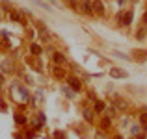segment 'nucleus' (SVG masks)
Here are the masks:
<instances>
[{"label":"nucleus","instance_id":"f257e3e1","mask_svg":"<svg viewBox=\"0 0 147 139\" xmlns=\"http://www.w3.org/2000/svg\"><path fill=\"white\" fill-rule=\"evenodd\" d=\"M112 106H114V110H119V111L129 110V102L125 98H121V96H112Z\"/></svg>","mask_w":147,"mask_h":139},{"label":"nucleus","instance_id":"f03ea898","mask_svg":"<svg viewBox=\"0 0 147 139\" xmlns=\"http://www.w3.org/2000/svg\"><path fill=\"white\" fill-rule=\"evenodd\" d=\"M132 57L134 61H138V63H144L147 61V48H138V50H132Z\"/></svg>","mask_w":147,"mask_h":139},{"label":"nucleus","instance_id":"7ed1b4c3","mask_svg":"<svg viewBox=\"0 0 147 139\" xmlns=\"http://www.w3.org/2000/svg\"><path fill=\"white\" fill-rule=\"evenodd\" d=\"M132 17H134L132 11H121V13H117V21L121 22L123 26H129L130 22H132Z\"/></svg>","mask_w":147,"mask_h":139},{"label":"nucleus","instance_id":"20e7f679","mask_svg":"<svg viewBox=\"0 0 147 139\" xmlns=\"http://www.w3.org/2000/svg\"><path fill=\"white\" fill-rule=\"evenodd\" d=\"M36 28H37V32H39V37H41V39H45V41H49V37H50V33H49V30H47V26H45V24H41V22H36Z\"/></svg>","mask_w":147,"mask_h":139},{"label":"nucleus","instance_id":"39448f33","mask_svg":"<svg viewBox=\"0 0 147 139\" xmlns=\"http://www.w3.org/2000/svg\"><path fill=\"white\" fill-rule=\"evenodd\" d=\"M67 84H69V87H71V89H75V91H80V89H82V84H80V80L75 78V76L67 78Z\"/></svg>","mask_w":147,"mask_h":139},{"label":"nucleus","instance_id":"423d86ee","mask_svg":"<svg viewBox=\"0 0 147 139\" xmlns=\"http://www.w3.org/2000/svg\"><path fill=\"white\" fill-rule=\"evenodd\" d=\"M110 76H112V78H129V72L123 71V69H112Z\"/></svg>","mask_w":147,"mask_h":139},{"label":"nucleus","instance_id":"0eeeda50","mask_svg":"<svg viewBox=\"0 0 147 139\" xmlns=\"http://www.w3.org/2000/svg\"><path fill=\"white\" fill-rule=\"evenodd\" d=\"M91 6H93V11L97 15H104V6H102V2H100V0H93V2H91Z\"/></svg>","mask_w":147,"mask_h":139},{"label":"nucleus","instance_id":"6e6552de","mask_svg":"<svg viewBox=\"0 0 147 139\" xmlns=\"http://www.w3.org/2000/svg\"><path fill=\"white\" fill-rule=\"evenodd\" d=\"M52 59H54V63H56V65H63L65 63V56L61 52H54L52 54Z\"/></svg>","mask_w":147,"mask_h":139},{"label":"nucleus","instance_id":"1a4fd4ad","mask_svg":"<svg viewBox=\"0 0 147 139\" xmlns=\"http://www.w3.org/2000/svg\"><path fill=\"white\" fill-rule=\"evenodd\" d=\"M9 19H11V21H17V22H21V24H24V22H26L24 19H22L21 15L17 13V11H11V13H9Z\"/></svg>","mask_w":147,"mask_h":139},{"label":"nucleus","instance_id":"9d476101","mask_svg":"<svg viewBox=\"0 0 147 139\" xmlns=\"http://www.w3.org/2000/svg\"><path fill=\"white\" fill-rule=\"evenodd\" d=\"M52 72H54V76H56V78H65V72H63V69H61L60 65H56Z\"/></svg>","mask_w":147,"mask_h":139},{"label":"nucleus","instance_id":"9b49d317","mask_svg":"<svg viewBox=\"0 0 147 139\" xmlns=\"http://www.w3.org/2000/svg\"><path fill=\"white\" fill-rule=\"evenodd\" d=\"M95 111H99V113H104V111H106V106H104V102H100V100H95Z\"/></svg>","mask_w":147,"mask_h":139},{"label":"nucleus","instance_id":"f8f14e48","mask_svg":"<svg viewBox=\"0 0 147 139\" xmlns=\"http://www.w3.org/2000/svg\"><path fill=\"white\" fill-rule=\"evenodd\" d=\"M30 52H32V54H34V56H39V54H41V46H39V45H36V43H34L32 46H30Z\"/></svg>","mask_w":147,"mask_h":139},{"label":"nucleus","instance_id":"ddd939ff","mask_svg":"<svg viewBox=\"0 0 147 139\" xmlns=\"http://www.w3.org/2000/svg\"><path fill=\"white\" fill-rule=\"evenodd\" d=\"M110 119H108V117H102V121H100V128H102V130H108V128H110Z\"/></svg>","mask_w":147,"mask_h":139},{"label":"nucleus","instance_id":"4468645a","mask_svg":"<svg viewBox=\"0 0 147 139\" xmlns=\"http://www.w3.org/2000/svg\"><path fill=\"white\" fill-rule=\"evenodd\" d=\"M82 115H84V119H86V121H91V119H93V111H91L90 108H86Z\"/></svg>","mask_w":147,"mask_h":139},{"label":"nucleus","instance_id":"2eb2a0df","mask_svg":"<svg viewBox=\"0 0 147 139\" xmlns=\"http://www.w3.org/2000/svg\"><path fill=\"white\" fill-rule=\"evenodd\" d=\"M2 71L4 72H13V67L9 65V61H2Z\"/></svg>","mask_w":147,"mask_h":139},{"label":"nucleus","instance_id":"dca6fc26","mask_svg":"<svg viewBox=\"0 0 147 139\" xmlns=\"http://www.w3.org/2000/svg\"><path fill=\"white\" fill-rule=\"evenodd\" d=\"M63 93L67 98H75V89H71V87H63Z\"/></svg>","mask_w":147,"mask_h":139},{"label":"nucleus","instance_id":"f3484780","mask_svg":"<svg viewBox=\"0 0 147 139\" xmlns=\"http://www.w3.org/2000/svg\"><path fill=\"white\" fill-rule=\"evenodd\" d=\"M82 6H84V7H82V11H86V13H91V11H93V7H91V4H90V2H84Z\"/></svg>","mask_w":147,"mask_h":139},{"label":"nucleus","instance_id":"a211bd4d","mask_svg":"<svg viewBox=\"0 0 147 139\" xmlns=\"http://www.w3.org/2000/svg\"><path fill=\"white\" fill-rule=\"evenodd\" d=\"M140 122H142V128H147V113H144L140 117Z\"/></svg>","mask_w":147,"mask_h":139},{"label":"nucleus","instance_id":"6ab92c4d","mask_svg":"<svg viewBox=\"0 0 147 139\" xmlns=\"http://www.w3.org/2000/svg\"><path fill=\"white\" fill-rule=\"evenodd\" d=\"M15 121H17V124H24V122H26V119L22 117V115H15Z\"/></svg>","mask_w":147,"mask_h":139},{"label":"nucleus","instance_id":"aec40b11","mask_svg":"<svg viewBox=\"0 0 147 139\" xmlns=\"http://www.w3.org/2000/svg\"><path fill=\"white\" fill-rule=\"evenodd\" d=\"M106 117H108V119L115 117V110H114V108H108V111H106Z\"/></svg>","mask_w":147,"mask_h":139},{"label":"nucleus","instance_id":"412c9836","mask_svg":"<svg viewBox=\"0 0 147 139\" xmlns=\"http://www.w3.org/2000/svg\"><path fill=\"white\" fill-rule=\"evenodd\" d=\"M54 139H65L63 132H54Z\"/></svg>","mask_w":147,"mask_h":139},{"label":"nucleus","instance_id":"4be33fe9","mask_svg":"<svg viewBox=\"0 0 147 139\" xmlns=\"http://www.w3.org/2000/svg\"><path fill=\"white\" fill-rule=\"evenodd\" d=\"M114 56L121 57V59H127V57H129V56H125V54H121V52H114Z\"/></svg>","mask_w":147,"mask_h":139},{"label":"nucleus","instance_id":"5701e85b","mask_svg":"<svg viewBox=\"0 0 147 139\" xmlns=\"http://www.w3.org/2000/svg\"><path fill=\"white\" fill-rule=\"evenodd\" d=\"M2 84H4V74L0 72V86H2Z\"/></svg>","mask_w":147,"mask_h":139},{"label":"nucleus","instance_id":"b1692460","mask_svg":"<svg viewBox=\"0 0 147 139\" xmlns=\"http://www.w3.org/2000/svg\"><path fill=\"white\" fill-rule=\"evenodd\" d=\"M114 139H123V137H121V136H115V137H114Z\"/></svg>","mask_w":147,"mask_h":139},{"label":"nucleus","instance_id":"393cba45","mask_svg":"<svg viewBox=\"0 0 147 139\" xmlns=\"http://www.w3.org/2000/svg\"><path fill=\"white\" fill-rule=\"evenodd\" d=\"M132 139H134V137H132Z\"/></svg>","mask_w":147,"mask_h":139}]
</instances>
